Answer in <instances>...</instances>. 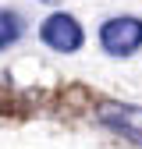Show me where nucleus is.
Listing matches in <instances>:
<instances>
[{
    "mask_svg": "<svg viewBox=\"0 0 142 149\" xmlns=\"http://www.w3.org/2000/svg\"><path fill=\"white\" fill-rule=\"evenodd\" d=\"M100 46L110 57H132L135 50H142V18L121 14L100 25Z\"/></svg>",
    "mask_w": 142,
    "mask_h": 149,
    "instance_id": "f257e3e1",
    "label": "nucleus"
},
{
    "mask_svg": "<svg viewBox=\"0 0 142 149\" xmlns=\"http://www.w3.org/2000/svg\"><path fill=\"white\" fill-rule=\"evenodd\" d=\"M39 39H43L50 50H57V53H75V50H82V43H85V32H82V25H78L68 11H53V14L43 18Z\"/></svg>",
    "mask_w": 142,
    "mask_h": 149,
    "instance_id": "f03ea898",
    "label": "nucleus"
},
{
    "mask_svg": "<svg viewBox=\"0 0 142 149\" xmlns=\"http://www.w3.org/2000/svg\"><path fill=\"white\" fill-rule=\"evenodd\" d=\"M100 121L117 132L121 139H128L135 146H142V107H132V103H117V100H106L100 103Z\"/></svg>",
    "mask_w": 142,
    "mask_h": 149,
    "instance_id": "7ed1b4c3",
    "label": "nucleus"
},
{
    "mask_svg": "<svg viewBox=\"0 0 142 149\" xmlns=\"http://www.w3.org/2000/svg\"><path fill=\"white\" fill-rule=\"evenodd\" d=\"M22 29H25V22H22V14H14V11H7V7H0V50H7L18 36H22Z\"/></svg>",
    "mask_w": 142,
    "mask_h": 149,
    "instance_id": "20e7f679",
    "label": "nucleus"
}]
</instances>
